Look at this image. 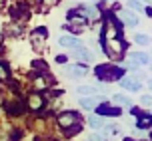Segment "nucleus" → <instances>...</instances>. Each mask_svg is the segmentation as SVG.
<instances>
[{
    "mask_svg": "<svg viewBox=\"0 0 152 141\" xmlns=\"http://www.w3.org/2000/svg\"><path fill=\"white\" fill-rule=\"evenodd\" d=\"M104 32H106V34H104L106 38H118V30H116V26H112V22H110V20L106 22V28H104Z\"/></svg>",
    "mask_w": 152,
    "mask_h": 141,
    "instance_id": "4468645a",
    "label": "nucleus"
},
{
    "mask_svg": "<svg viewBox=\"0 0 152 141\" xmlns=\"http://www.w3.org/2000/svg\"><path fill=\"white\" fill-rule=\"evenodd\" d=\"M128 60L132 62V64H140V66H146V64L150 62V58H148L144 52H132V54H128Z\"/></svg>",
    "mask_w": 152,
    "mask_h": 141,
    "instance_id": "423d86ee",
    "label": "nucleus"
},
{
    "mask_svg": "<svg viewBox=\"0 0 152 141\" xmlns=\"http://www.w3.org/2000/svg\"><path fill=\"white\" fill-rule=\"evenodd\" d=\"M144 2H150V0H144Z\"/></svg>",
    "mask_w": 152,
    "mask_h": 141,
    "instance_id": "c756f323",
    "label": "nucleus"
},
{
    "mask_svg": "<svg viewBox=\"0 0 152 141\" xmlns=\"http://www.w3.org/2000/svg\"><path fill=\"white\" fill-rule=\"evenodd\" d=\"M120 18L124 20V22L128 24V26H136L138 24V18L134 12H128V10H124V12H120Z\"/></svg>",
    "mask_w": 152,
    "mask_h": 141,
    "instance_id": "9b49d317",
    "label": "nucleus"
},
{
    "mask_svg": "<svg viewBox=\"0 0 152 141\" xmlns=\"http://www.w3.org/2000/svg\"><path fill=\"white\" fill-rule=\"evenodd\" d=\"M34 34H36V36H42V38H44V36H46V28H38Z\"/></svg>",
    "mask_w": 152,
    "mask_h": 141,
    "instance_id": "a878e982",
    "label": "nucleus"
},
{
    "mask_svg": "<svg viewBox=\"0 0 152 141\" xmlns=\"http://www.w3.org/2000/svg\"><path fill=\"white\" fill-rule=\"evenodd\" d=\"M98 104H100V97H80V105L84 109H96Z\"/></svg>",
    "mask_w": 152,
    "mask_h": 141,
    "instance_id": "6e6552de",
    "label": "nucleus"
},
{
    "mask_svg": "<svg viewBox=\"0 0 152 141\" xmlns=\"http://www.w3.org/2000/svg\"><path fill=\"white\" fill-rule=\"evenodd\" d=\"M140 104L144 107H152V96H142L140 97Z\"/></svg>",
    "mask_w": 152,
    "mask_h": 141,
    "instance_id": "412c9836",
    "label": "nucleus"
},
{
    "mask_svg": "<svg viewBox=\"0 0 152 141\" xmlns=\"http://www.w3.org/2000/svg\"><path fill=\"white\" fill-rule=\"evenodd\" d=\"M112 101L118 105H124V107H130L132 105V101H130V97L122 96V94H116V96H112Z\"/></svg>",
    "mask_w": 152,
    "mask_h": 141,
    "instance_id": "ddd939ff",
    "label": "nucleus"
},
{
    "mask_svg": "<svg viewBox=\"0 0 152 141\" xmlns=\"http://www.w3.org/2000/svg\"><path fill=\"white\" fill-rule=\"evenodd\" d=\"M128 6L132 10H136V12H144V4H140L138 0H128Z\"/></svg>",
    "mask_w": 152,
    "mask_h": 141,
    "instance_id": "a211bd4d",
    "label": "nucleus"
},
{
    "mask_svg": "<svg viewBox=\"0 0 152 141\" xmlns=\"http://www.w3.org/2000/svg\"><path fill=\"white\" fill-rule=\"evenodd\" d=\"M90 141H104V139H102V135H96V133H94V135H90Z\"/></svg>",
    "mask_w": 152,
    "mask_h": 141,
    "instance_id": "bb28decb",
    "label": "nucleus"
},
{
    "mask_svg": "<svg viewBox=\"0 0 152 141\" xmlns=\"http://www.w3.org/2000/svg\"><path fill=\"white\" fill-rule=\"evenodd\" d=\"M32 66H34V70H40V72H44V70H46V64H44V62H34Z\"/></svg>",
    "mask_w": 152,
    "mask_h": 141,
    "instance_id": "b1692460",
    "label": "nucleus"
},
{
    "mask_svg": "<svg viewBox=\"0 0 152 141\" xmlns=\"http://www.w3.org/2000/svg\"><path fill=\"white\" fill-rule=\"evenodd\" d=\"M136 123H138L140 129H142V127H150L152 125V115H140Z\"/></svg>",
    "mask_w": 152,
    "mask_h": 141,
    "instance_id": "2eb2a0df",
    "label": "nucleus"
},
{
    "mask_svg": "<svg viewBox=\"0 0 152 141\" xmlns=\"http://www.w3.org/2000/svg\"><path fill=\"white\" fill-rule=\"evenodd\" d=\"M96 112L100 113V115H120V109L118 107H112V105H108V104H102V105H96Z\"/></svg>",
    "mask_w": 152,
    "mask_h": 141,
    "instance_id": "39448f33",
    "label": "nucleus"
},
{
    "mask_svg": "<svg viewBox=\"0 0 152 141\" xmlns=\"http://www.w3.org/2000/svg\"><path fill=\"white\" fill-rule=\"evenodd\" d=\"M94 2H102V0H94Z\"/></svg>",
    "mask_w": 152,
    "mask_h": 141,
    "instance_id": "c85d7f7f",
    "label": "nucleus"
},
{
    "mask_svg": "<svg viewBox=\"0 0 152 141\" xmlns=\"http://www.w3.org/2000/svg\"><path fill=\"white\" fill-rule=\"evenodd\" d=\"M96 76H98V80H102V82H112V80H116V78L122 76V70L112 68V66H98L96 68Z\"/></svg>",
    "mask_w": 152,
    "mask_h": 141,
    "instance_id": "f03ea898",
    "label": "nucleus"
},
{
    "mask_svg": "<svg viewBox=\"0 0 152 141\" xmlns=\"http://www.w3.org/2000/svg\"><path fill=\"white\" fill-rule=\"evenodd\" d=\"M98 89H102V91H104L106 88H92V86H80V88L76 89V91H78L80 96H94V94H96Z\"/></svg>",
    "mask_w": 152,
    "mask_h": 141,
    "instance_id": "f8f14e48",
    "label": "nucleus"
},
{
    "mask_svg": "<svg viewBox=\"0 0 152 141\" xmlns=\"http://www.w3.org/2000/svg\"><path fill=\"white\" fill-rule=\"evenodd\" d=\"M66 129H68V131H66V133H68V135H74V133H78V131L82 129V125H78V123H74V125L66 127Z\"/></svg>",
    "mask_w": 152,
    "mask_h": 141,
    "instance_id": "4be33fe9",
    "label": "nucleus"
},
{
    "mask_svg": "<svg viewBox=\"0 0 152 141\" xmlns=\"http://www.w3.org/2000/svg\"><path fill=\"white\" fill-rule=\"evenodd\" d=\"M46 86H48V83H44L42 78H38V80H36V88H46Z\"/></svg>",
    "mask_w": 152,
    "mask_h": 141,
    "instance_id": "393cba45",
    "label": "nucleus"
},
{
    "mask_svg": "<svg viewBox=\"0 0 152 141\" xmlns=\"http://www.w3.org/2000/svg\"><path fill=\"white\" fill-rule=\"evenodd\" d=\"M78 119H80V115L76 112H64L58 115V125L60 127H70V125H74V123H78Z\"/></svg>",
    "mask_w": 152,
    "mask_h": 141,
    "instance_id": "7ed1b4c3",
    "label": "nucleus"
},
{
    "mask_svg": "<svg viewBox=\"0 0 152 141\" xmlns=\"http://www.w3.org/2000/svg\"><path fill=\"white\" fill-rule=\"evenodd\" d=\"M0 42H2V34H0Z\"/></svg>",
    "mask_w": 152,
    "mask_h": 141,
    "instance_id": "cd10ccee",
    "label": "nucleus"
},
{
    "mask_svg": "<svg viewBox=\"0 0 152 141\" xmlns=\"http://www.w3.org/2000/svg\"><path fill=\"white\" fill-rule=\"evenodd\" d=\"M74 56H76L78 60H90V58H92V56H90L88 52H86V50H84L82 46H78V48L74 50Z\"/></svg>",
    "mask_w": 152,
    "mask_h": 141,
    "instance_id": "dca6fc26",
    "label": "nucleus"
},
{
    "mask_svg": "<svg viewBox=\"0 0 152 141\" xmlns=\"http://www.w3.org/2000/svg\"><path fill=\"white\" fill-rule=\"evenodd\" d=\"M28 105H30L34 112H38V109L44 105V99H42V96H38V94H32L30 99H28Z\"/></svg>",
    "mask_w": 152,
    "mask_h": 141,
    "instance_id": "9d476101",
    "label": "nucleus"
},
{
    "mask_svg": "<svg viewBox=\"0 0 152 141\" xmlns=\"http://www.w3.org/2000/svg\"><path fill=\"white\" fill-rule=\"evenodd\" d=\"M120 86L124 89H128V91H138L140 89V82H138L136 78H122V82H120Z\"/></svg>",
    "mask_w": 152,
    "mask_h": 141,
    "instance_id": "20e7f679",
    "label": "nucleus"
},
{
    "mask_svg": "<svg viewBox=\"0 0 152 141\" xmlns=\"http://www.w3.org/2000/svg\"><path fill=\"white\" fill-rule=\"evenodd\" d=\"M0 80H2V82L8 80V68L4 66V64H0Z\"/></svg>",
    "mask_w": 152,
    "mask_h": 141,
    "instance_id": "5701e85b",
    "label": "nucleus"
},
{
    "mask_svg": "<svg viewBox=\"0 0 152 141\" xmlns=\"http://www.w3.org/2000/svg\"><path fill=\"white\" fill-rule=\"evenodd\" d=\"M86 72H88V68L84 66V64H76V66H70V68H66V74L74 76V78H80V76H84Z\"/></svg>",
    "mask_w": 152,
    "mask_h": 141,
    "instance_id": "0eeeda50",
    "label": "nucleus"
},
{
    "mask_svg": "<svg viewBox=\"0 0 152 141\" xmlns=\"http://www.w3.org/2000/svg\"><path fill=\"white\" fill-rule=\"evenodd\" d=\"M58 44L64 46V48H78V46H80V40H76V38H72V36H62L60 40H58Z\"/></svg>",
    "mask_w": 152,
    "mask_h": 141,
    "instance_id": "1a4fd4ad",
    "label": "nucleus"
},
{
    "mask_svg": "<svg viewBox=\"0 0 152 141\" xmlns=\"http://www.w3.org/2000/svg\"><path fill=\"white\" fill-rule=\"evenodd\" d=\"M136 42H138V44H142V46H146V44H150V38L144 36V34H136Z\"/></svg>",
    "mask_w": 152,
    "mask_h": 141,
    "instance_id": "aec40b11",
    "label": "nucleus"
},
{
    "mask_svg": "<svg viewBox=\"0 0 152 141\" xmlns=\"http://www.w3.org/2000/svg\"><path fill=\"white\" fill-rule=\"evenodd\" d=\"M22 104H16V105H12V104H6V112H10L12 115H18V113H22Z\"/></svg>",
    "mask_w": 152,
    "mask_h": 141,
    "instance_id": "f3484780",
    "label": "nucleus"
},
{
    "mask_svg": "<svg viewBox=\"0 0 152 141\" xmlns=\"http://www.w3.org/2000/svg\"><path fill=\"white\" fill-rule=\"evenodd\" d=\"M90 125L96 129V127H102V125H104V121H102V117H96V115H92V117H90Z\"/></svg>",
    "mask_w": 152,
    "mask_h": 141,
    "instance_id": "6ab92c4d",
    "label": "nucleus"
},
{
    "mask_svg": "<svg viewBox=\"0 0 152 141\" xmlns=\"http://www.w3.org/2000/svg\"><path fill=\"white\" fill-rule=\"evenodd\" d=\"M104 50H106V54L112 60H118L124 54V42L122 40H116V38H108L106 42H104Z\"/></svg>",
    "mask_w": 152,
    "mask_h": 141,
    "instance_id": "f257e3e1",
    "label": "nucleus"
}]
</instances>
